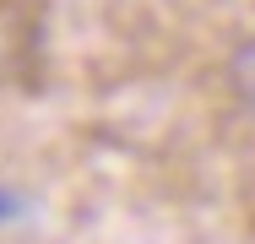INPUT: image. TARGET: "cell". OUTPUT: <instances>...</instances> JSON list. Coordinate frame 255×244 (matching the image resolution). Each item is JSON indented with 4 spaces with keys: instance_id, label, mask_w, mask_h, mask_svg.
I'll list each match as a JSON object with an SVG mask.
<instances>
[{
    "instance_id": "cell-1",
    "label": "cell",
    "mask_w": 255,
    "mask_h": 244,
    "mask_svg": "<svg viewBox=\"0 0 255 244\" xmlns=\"http://www.w3.org/2000/svg\"><path fill=\"white\" fill-rule=\"evenodd\" d=\"M234 87H239V98L255 109V38H245L239 54H234Z\"/></svg>"
}]
</instances>
